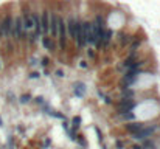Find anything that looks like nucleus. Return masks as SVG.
<instances>
[{"mask_svg":"<svg viewBox=\"0 0 160 149\" xmlns=\"http://www.w3.org/2000/svg\"><path fill=\"white\" fill-rule=\"evenodd\" d=\"M13 34H14V37L19 40V39H24V36H25V30H24V22H22V17L19 16L14 19V22H13Z\"/></svg>","mask_w":160,"mask_h":149,"instance_id":"obj_1","label":"nucleus"},{"mask_svg":"<svg viewBox=\"0 0 160 149\" xmlns=\"http://www.w3.org/2000/svg\"><path fill=\"white\" fill-rule=\"evenodd\" d=\"M138 70H129L128 71V75H124V78H123V87L121 89H128V86H131V84H134L137 81V78H138Z\"/></svg>","mask_w":160,"mask_h":149,"instance_id":"obj_2","label":"nucleus"},{"mask_svg":"<svg viewBox=\"0 0 160 149\" xmlns=\"http://www.w3.org/2000/svg\"><path fill=\"white\" fill-rule=\"evenodd\" d=\"M11 31H13V20L9 16H6L0 24V36H8V34H11Z\"/></svg>","mask_w":160,"mask_h":149,"instance_id":"obj_3","label":"nucleus"},{"mask_svg":"<svg viewBox=\"0 0 160 149\" xmlns=\"http://www.w3.org/2000/svg\"><path fill=\"white\" fill-rule=\"evenodd\" d=\"M58 30H59V44L61 48H65V22H64L62 17H58Z\"/></svg>","mask_w":160,"mask_h":149,"instance_id":"obj_4","label":"nucleus"},{"mask_svg":"<svg viewBox=\"0 0 160 149\" xmlns=\"http://www.w3.org/2000/svg\"><path fill=\"white\" fill-rule=\"evenodd\" d=\"M155 131V127L154 126H143L142 129H140L137 133H134V138H148V137H151L152 135V132Z\"/></svg>","mask_w":160,"mask_h":149,"instance_id":"obj_5","label":"nucleus"},{"mask_svg":"<svg viewBox=\"0 0 160 149\" xmlns=\"http://www.w3.org/2000/svg\"><path fill=\"white\" fill-rule=\"evenodd\" d=\"M135 107V101H132V99H123L121 101V104L118 106V112L120 113H126V112H132V109ZM118 113V115H120Z\"/></svg>","mask_w":160,"mask_h":149,"instance_id":"obj_6","label":"nucleus"},{"mask_svg":"<svg viewBox=\"0 0 160 149\" xmlns=\"http://www.w3.org/2000/svg\"><path fill=\"white\" fill-rule=\"evenodd\" d=\"M76 22H78V19H75V17H70L65 22V28H67L68 36H70L72 39H75V36H76Z\"/></svg>","mask_w":160,"mask_h":149,"instance_id":"obj_7","label":"nucleus"},{"mask_svg":"<svg viewBox=\"0 0 160 149\" xmlns=\"http://www.w3.org/2000/svg\"><path fill=\"white\" fill-rule=\"evenodd\" d=\"M48 31L51 33V36L58 34V16L56 14H50V20H48Z\"/></svg>","mask_w":160,"mask_h":149,"instance_id":"obj_8","label":"nucleus"},{"mask_svg":"<svg viewBox=\"0 0 160 149\" xmlns=\"http://www.w3.org/2000/svg\"><path fill=\"white\" fill-rule=\"evenodd\" d=\"M22 22H24V30H31L33 28V14L25 11L24 17H22Z\"/></svg>","mask_w":160,"mask_h":149,"instance_id":"obj_9","label":"nucleus"},{"mask_svg":"<svg viewBox=\"0 0 160 149\" xmlns=\"http://www.w3.org/2000/svg\"><path fill=\"white\" fill-rule=\"evenodd\" d=\"M41 30L45 31V34L48 33V13L44 11L42 13V20H41Z\"/></svg>","mask_w":160,"mask_h":149,"instance_id":"obj_10","label":"nucleus"},{"mask_svg":"<svg viewBox=\"0 0 160 149\" xmlns=\"http://www.w3.org/2000/svg\"><path fill=\"white\" fill-rule=\"evenodd\" d=\"M144 124H142V123H131V124H128V131L129 132H132V135H134V133H137L140 131V129L143 127Z\"/></svg>","mask_w":160,"mask_h":149,"instance_id":"obj_11","label":"nucleus"},{"mask_svg":"<svg viewBox=\"0 0 160 149\" xmlns=\"http://www.w3.org/2000/svg\"><path fill=\"white\" fill-rule=\"evenodd\" d=\"M42 45H44L47 50H53V42H51L50 37H47V36L42 37Z\"/></svg>","mask_w":160,"mask_h":149,"instance_id":"obj_12","label":"nucleus"},{"mask_svg":"<svg viewBox=\"0 0 160 149\" xmlns=\"http://www.w3.org/2000/svg\"><path fill=\"white\" fill-rule=\"evenodd\" d=\"M110 36H112V31H110V30H107V31H103V39H101V42L107 44V42L110 40Z\"/></svg>","mask_w":160,"mask_h":149,"instance_id":"obj_13","label":"nucleus"},{"mask_svg":"<svg viewBox=\"0 0 160 149\" xmlns=\"http://www.w3.org/2000/svg\"><path fill=\"white\" fill-rule=\"evenodd\" d=\"M120 120H134V113L132 112H126V113H120L118 115Z\"/></svg>","mask_w":160,"mask_h":149,"instance_id":"obj_14","label":"nucleus"},{"mask_svg":"<svg viewBox=\"0 0 160 149\" xmlns=\"http://www.w3.org/2000/svg\"><path fill=\"white\" fill-rule=\"evenodd\" d=\"M132 96H134V92L128 90V89H123V99H128V98H132Z\"/></svg>","mask_w":160,"mask_h":149,"instance_id":"obj_15","label":"nucleus"},{"mask_svg":"<svg viewBox=\"0 0 160 149\" xmlns=\"http://www.w3.org/2000/svg\"><path fill=\"white\" fill-rule=\"evenodd\" d=\"M129 40H131V39H129L128 34H121V44H128Z\"/></svg>","mask_w":160,"mask_h":149,"instance_id":"obj_16","label":"nucleus"},{"mask_svg":"<svg viewBox=\"0 0 160 149\" xmlns=\"http://www.w3.org/2000/svg\"><path fill=\"white\" fill-rule=\"evenodd\" d=\"M79 123H81V118H79V117H75L73 118V126H75V127H78Z\"/></svg>","mask_w":160,"mask_h":149,"instance_id":"obj_17","label":"nucleus"},{"mask_svg":"<svg viewBox=\"0 0 160 149\" xmlns=\"http://www.w3.org/2000/svg\"><path fill=\"white\" fill-rule=\"evenodd\" d=\"M20 101H22V102H28V101H30V95H24V96L20 98Z\"/></svg>","mask_w":160,"mask_h":149,"instance_id":"obj_18","label":"nucleus"},{"mask_svg":"<svg viewBox=\"0 0 160 149\" xmlns=\"http://www.w3.org/2000/svg\"><path fill=\"white\" fill-rule=\"evenodd\" d=\"M56 76H59V78H62V76H64V71H62V70H56Z\"/></svg>","mask_w":160,"mask_h":149,"instance_id":"obj_19","label":"nucleus"},{"mask_svg":"<svg viewBox=\"0 0 160 149\" xmlns=\"http://www.w3.org/2000/svg\"><path fill=\"white\" fill-rule=\"evenodd\" d=\"M47 64H48V58H44V59H42V65L45 67Z\"/></svg>","mask_w":160,"mask_h":149,"instance_id":"obj_20","label":"nucleus"},{"mask_svg":"<svg viewBox=\"0 0 160 149\" xmlns=\"http://www.w3.org/2000/svg\"><path fill=\"white\" fill-rule=\"evenodd\" d=\"M30 78H39V73H31V75H30Z\"/></svg>","mask_w":160,"mask_h":149,"instance_id":"obj_21","label":"nucleus"},{"mask_svg":"<svg viewBox=\"0 0 160 149\" xmlns=\"http://www.w3.org/2000/svg\"><path fill=\"white\" fill-rule=\"evenodd\" d=\"M134 149H144L143 146H134Z\"/></svg>","mask_w":160,"mask_h":149,"instance_id":"obj_22","label":"nucleus"}]
</instances>
